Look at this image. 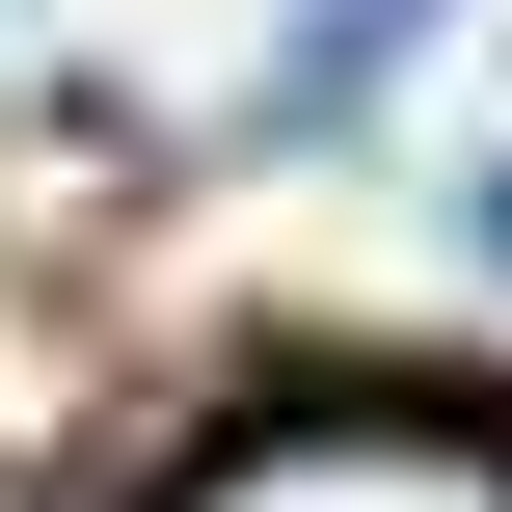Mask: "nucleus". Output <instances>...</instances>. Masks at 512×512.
Listing matches in <instances>:
<instances>
[{
	"label": "nucleus",
	"mask_w": 512,
	"mask_h": 512,
	"mask_svg": "<svg viewBox=\"0 0 512 512\" xmlns=\"http://www.w3.org/2000/svg\"><path fill=\"white\" fill-rule=\"evenodd\" d=\"M162 512H512V405H405V378H297L216 459H162Z\"/></svg>",
	"instance_id": "1"
},
{
	"label": "nucleus",
	"mask_w": 512,
	"mask_h": 512,
	"mask_svg": "<svg viewBox=\"0 0 512 512\" xmlns=\"http://www.w3.org/2000/svg\"><path fill=\"white\" fill-rule=\"evenodd\" d=\"M459 243H486V270H512V162H459Z\"/></svg>",
	"instance_id": "2"
},
{
	"label": "nucleus",
	"mask_w": 512,
	"mask_h": 512,
	"mask_svg": "<svg viewBox=\"0 0 512 512\" xmlns=\"http://www.w3.org/2000/svg\"><path fill=\"white\" fill-rule=\"evenodd\" d=\"M0 27H27V0H0Z\"/></svg>",
	"instance_id": "3"
}]
</instances>
